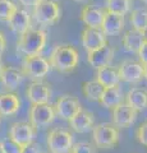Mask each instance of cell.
Segmentation results:
<instances>
[{"mask_svg": "<svg viewBox=\"0 0 147 153\" xmlns=\"http://www.w3.org/2000/svg\"><path fill=\"white\" fill-rule=\"evenodd\" d=\"M0 147H1L4 153H22V148H23L18 143L12 140L9 137L0 142Z\"/></svg>", "mask_w": 147, "mask_h": 153, "instance_id": "obj_29", "label": "cell"}, {"mask_svg": "<svg viewBox=\"0 0 147 153\" xmlns=\"http://www.w3.org/2000/svg\"><path fill=\"white\" fill-rule=\"evenodd\" d=\"M17 9L18 7L13 0H0V21L8 23Z\"/></svg>", "mask_w": 147, "mask_h": 153, "instance_id": "obj_28", "label": "cell"}, {"mask_svg": "<svg viewBox=\"0 0 147 153\" xmlns=\"http://www.w3.org/2000/svg\"><path fill=\"white\" fill-rule=\"evenodd\" d=\"M125 103L137 112L147 108V91L142 88H131L125 96Z\"/></svg>", "mask_w": 147, "mask_h": 153, "instance_id": "obj_24", "label": "cell"}, {"mask_svg": "<svg viewBox=\"0 0 147 153\" xmlns=\"http://www.w3.org/2000/svg\"><path fill=\"white\" fill-rule=\"evenodd\" d=\"M21 107V100L17 93H0V116H13Z\"/></svg>", "mask_w": 147, "mask_h": 153, "instance_id": "obj_22", "label": "cell"}, {"mask_svg": "<svg viewBox=\"0 0 147 153\" xmlns=\"http://www.w3.org/2000/svg\"><path fill=\"white\" fill-rule=\"evenodd\" d=\"M36 135V128L30 121H17L13 123L9 128L8 137L12 140L18 143L21 147H26L31 143H34Z\"/></svg>", "mask_w": 147, "mask_h": 153, "instance_id": "obj_9", "label": "cell"}, {"mask_svg": "<svg viewBox=\"0 0 147 153\" xmlns=\"http://www.w3.org/2000/svg\"><path fill=\"white\" fill-rule=\"evenodd\" d=\"M22 153H42V152L40 149V146L34 142V143H31V144L23 147L22 148Z\"/></svg>", "mask_w": 147, "mask_h": 153, "instance_id": "obj_32", "label": "cell"}, {"mask_svg": "<svg viewBox=\"0 0 147 153\" xmlns=\"http://www.w3.org/2000/svg\"><path fill=\"white\" fill-rule=\"evenodd\" d=\"M92 140L96 148L113 149L119 144L120 133L113 123H101L95 125L92 130Z\"/></svg>", "mask_w": 147, "mask_h": 153, "instance_id": "obj_3", "label": "cell"}, {"mask_svg": "<svg viewBox=\"0 0 147 153\" xmlns=\"http://www.w3.org/2000/svg\"><path fill=\"white\" fill-rule=\"evenodd\" d=\"M131 1H133V0H131Z\"/></svg>", "mask_w": 147, "mask_h": 153, "instance_id": "obj_43", "label": "cell"}, {"mask_svg": "<svg viewBox=\"0 0 147 153\" xmlns=\"http://www.w3.org/2000/svg\"><path fill=\"white\" fill-rule=\"evenodd\" d=\"M9 28L17 33L18 36L25 35L26 32L31 30V25H32V16L28 13L26 9L23 8H18L14 14L10 17V19L8 21Z\"/></svg>", "mask_w": 147, "mask_h": 153, "instance_id": "obj_15", "label": "cell"}, {"mask_svg": "<svg viewBox=\"0 0 147 153\" xmlns=\"http://www.w3.org/2000/svg\"><path fill=\"white\" fill-rule=\"evenodd\" d=\"M69 126L75 133H88L95 128V115L88 110L82 108L73 119L69 120Z\"/></svg>", "mask_w": 147, "mask_h": 153, "instance_id": "obj_17", "label": "cell"}, {"mask_svg": "<svg viewBox=\"0 0 147 153\" xmlns=\"http://www.w3.org/2000/svg\"><path fill=\"white\" fill-rule=\"evenodd\" d=\"M46 144L50 153H70L74 146L73 135L69 130L55 128L47 134Z\"/></svg>", "mask_w": 147, "mask_h": 153, "instance_id": "obj_6", "label": "cell"}, {"mask_svg": "<svg viewBox=\"0 0 147 153\" xmlns=\"http://www.w3.org/2000/svg\"><path fill=\"white\" fill-rule=\"evenodd\" d=\"M143 71H145V78L147 79V64L143 65Z\"/></svg>", "mask_w": 147, "mask_h": 153, "instance_id": "obj_38", "label": "cell"}, {"mask_svg": "<svg viewBox=\"0 0 147 153\" xmlns=\"http://www.w3.org/2000/svg\"><path fill=\"white\" fill-rule=\"evenodd\" d=\"M123 102H125V96L123 93V91L120 87H113V88H105L104 91V94L100 100L101 106H104L105 108L113 110L118 107L119 105H122Z\"/></svg>", "mask_w": 147, "mask_h": 153, "instance_id": "obj_23", "label": "cell"}, {"mask_svg": "<svg viewBox=\"0 0 147 153\" xmlns=\"http://www.w3.org/2000/svg\"><path fill=\"white\" fill-rule=\"evenodd\" d=\"M42 153H44V152H42Z\"/></svg>", "mask_w": 147, "mask_h": 153, "instance_id": "obj_45", "label": "cell"}, {"mask_svg": "<svg viewBox=\"0 0 147 153\" xmlns=\"http://www.w3.org/2000/svg\"><path fill=\"white\" fill-rule=\"evenodd\" d=\"M119 75L120 79L125 83H138L142 78H145L143 64L136 60H124L119 65Z\"/></svg>", "mask_w": 147, "mask_h": 153, "instance_id": "obj_12", "label": "cell"}, {"mask_svg": "<svg viewBox=\"0 0 147 153\" xmlns=\"http://www.w3.org/2000/svg\"><path fill=\"white\" fill-rule=\"evenodd\" d=\"M124 26H125L124 16L106 10L105 18H104V22H102V26H101V30L107 37L120 35L122 31L124 30Z\"/></svg>", "mask_w": 147, "mask_h": 153, "instance_id": "obj_18", "label": "cell"}, {"mask_svg": "<svg viewBox=\"0 0 147 153\" xmlns=\"http://www.w3.org/2000/svg\"><path fill=\"white\" fill-rule=\"evenodd\" d=\"M129 22L132 25V28L138 31H143L147 27V9L145 8H138L132 10Z\"/></svg>", "mask_w": 147, "mask_h": 153, "instance_id": "obj_26", "label": "cell"}, {"mask_svg": "<svg viewBox=\"0 0 147 153\" xmlns=\"http://www.w3.org/2000/svg\"><path fill=\"white\" fill-rule=\"evenodd\" d=\"M77 1H81V0H77Z\"/></svg>", "mask_w": 147, "mask_h": 153, "instance_id": "obj_42", "label": "cell"}, {"mask_svg": "<svg viewBox=\"0 0 147 153\" xmlns=\"http://www.w3.org/2000/svg\"><path fill=\"white\" fill-rule=\"evenodd\" d=\"M137 55H138V59H140L138 61H140V63L146 65L147 64V42H145V44H143V46L141 47V50L138 51V54H137Z\"/></svg>", "mask_w": 147, "mask_h": 153, "instance_id": "obj_33", "label": "cell"}, {"mask_svg": "<svg viewBox=\"0 0 147 153\" xmlns=\"http://www.w3.org/2000/svg\"><path fill=\"white\" fill-rule=\"evenodd\" d=\"M70 153H72V152H70Z\"/></svg>", "mask_w": 147, "mask_h": 153, "instance_id": "obj_44", "label": "cell"}, {"mask_svg": "<svg viewBox=\"0 0 147 153\" xmlns=\"http://www.w3.org/2000/svg\"><path fill=\"white\" fill-rule=\"evenodd\" d=\"M32 17L42 26L55 25L61 17V9L58 1L54 0H42L32 10Z\"/></svg>", "mask_w": 147, "mask_h": 153, "instance_id": "obj_4", "label": "cell"}, {"mask_svg": "<svg viewBox=\"0 0 147 153\" xmlns=\"http://www.w3.org/2000/svg\"><path fill=\"white\" fill-rule=\"evenodd\" d=\"M104 91H105V87L97 82L96 79L95 80H86L83 84H82V93L83 96L86 97L90 101H98L104 94Z\"/></svg>", "mask_w": 147, "mask_h": 153, "instance_id": "obj_25", "label": "cell"}, {"mask_svg": "<svg viewBox=\"0 0 147 153\" xmlns=\"http://www.w3.org/2000/svg\"><path fill=\"white\" fill-rule=\"evenodd\" d=\"M106 9H102L96 5H84L81 10L79 19L86 27L101 28L104 18H105Z\"/></svg>", "mask_w": 147, "mask_h": 153, "instance_id": "obj_16", "label": "cell"}, {"mask_svg": "<svg viewBox=\"0 0 147 153\" xmlns=\"http://www.w3.org/2000/svg\"><path fill=\"white\" fill-rule=\"evenodd\" d=\"M55 107L51 103L32 105L30 108V123L36 129L49 126L55 120Z\"/></svg>", "mask_w": 147, "mask_h": 153, "instance_id": "obj_7", "label": "cell"}, {"mask_svg": "<svg viewBox=\"0 0 147 153\" xmlns=\"http://www.w3.org/2000/svg\"><path fill=\"white\" fill-rule=\"evenodd\" d=\"M136 139L140 144L147 147V120H145L136 130Z\"/></svg>", "mask_w": 147, "mask_h": 153, "instance_id": "obj_31", "label": "cell"}, {"mask_svg": "<svg viewBox=\"0 0 147 153\" xmlns=\"http://www.w3.org/2000/svg\"><path fill=\"white\" fill-rule=\"evenodd\" d=\"M96 80L100 82L105 88H113V87H119L120 83V75L119 69L114 68L111 65L104 66L96 70Z\"/></svg>", "mask_w": 147, "mask_h": 153, "instance_id": "obj_20", "label": "cell"}, {"mask_svg": "<svg viewBox=\"0 0 147 153\" xmlns=\"http://www.w3.org/2000/svg\"><path fill=\"white\" fill-rule=\"evenodd\" d=\"M137 111L129 105L123 102L111 111V121L118 129H125L136 121Z\"/></svg>", "mask_w": 147, "mask_h": 153, "instance_id": "obj_13", "label": "cell"}, {"mask_svg": "<svg viewBox=\"0 0 147 153\" xmlns=\"http://www.w3.org/2000/svg\"><path fill=\"white\" fill-rule=\"evenodd\" d=\"M42 0H19V3L25 7H36L39 3H41Z\"/></svg>", "mask_w": 147, "mask_h": 153, "instance_id": "obj_35", "label": "cell"}, {"mask_svg": "<svg viewBox=\"0 0 147 153\" xmlns=\"http://www.w3.org/2000/svg\"><path fill=\"white\" fill-rule=\"evenodd\" d=\"M145 42L146 41L143 35H142V31L134 30V28L125 31L122 37V45L124 50L128 52H134V54H138V51L141 50Z\"/></svg>", "mask_w": 147, "mask_h": 153, "instance_id": "obj_21", "label": "cell"}, {"mask_svg": "<svg viewBox=\"0 0 147 153\" xmlns=\"http://www.w3.org/2000/svg\"><path fill=\"white\" fill-rule=\"evenodd\" d=\"M51 68L60 73H70L78 65L79 52L72 45H56L49 57Z\"/></svg>", "mask_w": 147, "mask_h": 153, "instance_id": "obj_1", "label": "cell"}, {"mask_svg": "<svg viewBox=\"0 0 147 153\" xmlns=\"http://www.w3.org/2000/svg\"><path fill=\"white\" fill-rule=\"evenodd\" d=\"M3 69H4V64H3V60H1V57H0V74H1Z\"/></svg>", "mask_w": 147, "mask_h": 153, "instance_id": "obj_37", "label": "cell"}, {"mask_svg": "<svg viewBox=\"0 0 147 153\" xmlns=\"http://www.w3.org/2000/svg\"><path fill=\"white\" fill-rule=\"evenodd\" d=\"M114 54H115V49L109 44L100 47V49L95 50L92 52L87 54V63L92 66L93 69H100L104 66L110 65L111 60L114 59Z\"/></svg>", "mask_w": 147, "mask_h": 153, "instance_id": "obj_14", "label": "cell"}, {"mask_svg": "<svg viewBox=\"0 0 147 153\" xmlns=\"http://www.w3.org/2000/svg\"><path fill=\"white\" fill-rule=\"evenodd\" d=\"M47 42V35L42 30H31L25 35L19 36L17 41V49L26 56L40 55L45 49Z\"/></svg>", "mask_w": 147, "mask_h": 153, "instance_id": "obj_2", "label": "cell"}, {"mask_svg": "<svg viewBox=\"0 0 147 153\" xmlns=\"http://www.w3.org/2000/svg\"><path fill=\"white\" fill-rule=\"evenodd\" d=\"M142 1H143V3L146 4V5H147V0H142Z\"/></svg>", "mask_w": 147, "mask_h": 153, "instance_id": "obj_39", "label": "cell"}, {"mask_svg": "<svg viewBox=\"0 0 147 153\" xmlns=\"http://www.w3.org/2000/svg\"><path fill=\"white\" fill-rule=\"evenodd\" d=\"M56 116L60 117L61 120H70L82 110L79 100L72 94H63L58 97V100L54 103Z\"/></svg>", "mask_w": 147, "mask_h": 153, "instance_id": "obj_8", "label": "cell"}, {"mask_svg": "<svg viewBox=\"0 0 147 153\" xmlns=\"http://www.w3.org/2000/svg\"><path fill=\"white\" fill-rule=\"evenodd\" d=\"M72 153H96V146L90 142H78L74 143Z\"/></svg>", "mask_w": 147, "mask_h": 153, "instance_id": "obj_30", "label": "cell"}, {"mask_svg": "<svg viewBox=\"0 0 147 153\" xmlns=\"http://www.w3.org/2000/svg\"><path fill=\"white\" fill-rule=\"evenodd\" d=\"M26 96L32 105L49 103L51 98V88L44 80H32L27 85Z\"/></svg>", "mask_w": 147, "mask_h": 153, "instance_id": "obj_11", "label": "cell"}, {"mask_svg": "<svg viewBox=\"0 0 147 153\" xmlns=\"http://www.w3.org/2000/svg\"><path fill=\"white\" fill-rule=\"evenodd\" d=\"M5 49H7V38H5V35L0 31V56L3 55Z\"/></svg>", "mask_w": 147, "mask_h": 153, "instance_id": "obj_34", "label": "cell"}, {"mask_svg": "<svg viewBox=\"0 0 147 153\" xmlns=\"http://www.w3.org/2000/svg\"><path fill=\"white\" fill-rule=\"evenodd\" d=\"M131 0H106L105 9L107 12L125 16L131 12Z\"/></svg>", "mask_w": 147, "mask_h": 153, "instance_id": "obj_27", "label": "cell"}, {"mask_svg": "<svg viewBox=\"0 0 147 153\" xmlns=\"http://www.w3.org/2000/svg\"><path fill=\"white\" fill-rule=\"evenodd\" d=\"M51 68L50 61L41 55L25 56L22 61V71L32 80H44L45 76L49 74Z\"/></svg>", "mask_w": 147, "mask_h": 153, "instance_id": "obj_5", "label": "cell"}, {"mask_svg": "<svg viewBox=\"0 0 147 153\" xmlns=\"http://www.w3.org/2000/svg\"><path fill=\"white\" fill-rule=\"evenodd\" d=\"M54 1H58V0H54Z\"/></svg>", "mask_w": 147, "mask_h": 153, "instance_id": "obj_41", "label": "cell"}, {"mask_svg": "<svg viewBox=\"0 0 147 153\" xmlns=\"http://www.w3.org/2000/svg\"><path fill=\"white\" fill-rule=\"evenodd\" d=\"M23 75H25L23 71L14 66H4L1 74H0V83L8 92H12L19 87L23 80Z\"/></svg>", "mask_w": 147, "mask_h": 153, "instance_id": "obj_19", "label": "cell"}, {"mask_svg": "<svg viewBox=\"0 0 147 153\" xmlns=\"http://www.w3.org/2000/svg\"><path fill=\"white\" fill-rule=\"evenodd\" d=\"M142 35H143V37H145V41L147 42V27L145 28L143 31H142Z\"/></svg>", "mask_w": 147, "mask_h": 153, "instance_id": "obj_36", "label": "cell"}, {"mask_svg": "<svg viewBox=\"0 0 147 153\" xmlns=\"http://www.w3.org/2000/svg\"><path fill=\"white\" fill-rule=\"evenodd\" d=\"M0 153H4V152H3V149H1V147H0Z\"/></svg>", "mask_w": 147, "mask_h": 153, "instance_id": "obj_40", "label": "cell"}, {"mask_svg": "<svg viewBox=\"0 0 147 153\" xmlns=\"http://www.w3.org/2000/svg\"><path fill=\"white\" fill-rule=\"evenodd\" d=\"M81 44L88 54L105 46L107 44V36L102 32L101 28L84 27L81 33Z\"/></svg>", "mask_w": 147, "mask_h": 153, "instance_id": "obj_10", "label": "cell"}]
</instances>
